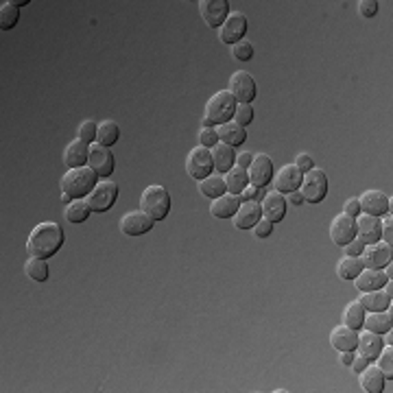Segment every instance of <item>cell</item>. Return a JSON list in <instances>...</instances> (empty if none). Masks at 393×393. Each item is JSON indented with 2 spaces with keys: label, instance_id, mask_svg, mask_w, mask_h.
Segmentation results:
<instances>
[{
  "label": "cell",
  "instance_id": "6da1fadb",
  "mask_svg": "<svg viewBox=\"0 0 393 393\" xmlns=\"http://www.w3.org/2000/svg\"><path fill=\"white\" fill-rule=\"evenodd\" d=\"M63 238H66V236H63V227L59 223L44 221V223L35 225L31 230L29 240H27V251L31 253L33 258L48 260L61 249Z\"/></svg>",
  "mask_w": 393,
  "mask_h": 393
},
{
  "label": "cell",
  "instance_id": "7a4b0ae2",
  "mask_svg": "<svg viewBox=\"0 0 393 393\" xmlns=\"http://www.w3.org/2000/svg\"><path fill=\"white\" fill-rule=\"evenodd\" d=\"M96 173L90 167H79V169H68V173L61 177V193L70 195L72 199H81L87 197L94 190L96 182Z\"/></svg>",
  "mask_w": 393,
  "mask_h": 393
},
{
  "label": "cell",
  "instance_id": "3957f363",
  "mask_svg": "<svg viewBox=\"0 0 393 393\" xmlns=\"http://www.w3.org/2000/svg\"><path fill=\"white\" fill-rule=\"evenodd\" d=\"M140 210L147 212L153 221H164L169 217L171 212V195L169 190L160 186V184H153V186H147L145 193L140 197Z\"/></svg>",
  "mask_w": 393,
  "mask_h": 393
},
{
  "label": "cell",
  "instance_id": "277c9868",
  "mask_svg": "<svg viewBox=\"0 0 393 393\" xmlns=\"http://www.w3.org/2000/svg\"><path fill=\"white\" fill-rule=\"evenodd\" d=\"M236 98L232 96L230 90H219V92H214V96L208 98V103H206V114L204 116L210 118L214 123V127H219L223 123H230L234 118V114H236Z\"/></svg>",
  "mask_w": 393,
  "mask_h": 393
},
{
  "label": "cell",
  "instance_id": "5b68a950",
  "mask_svg": "<svg viewBox=\"0 0 393 393\" xmlns=\"http://www.w3.org/2000/svg\"><path fill=\"white\" fill-rule=\"evenodd\" d=\"M301 197L308 204H321L328 195V175L321 169H312L301 177Z\"/></svg>",
  "mask_w": 393,
  "mask_h": 393
},
{
  "label": "cell",
  "instance_id": "8992f818",
  "mask_svg": "<svg viewBox=\"0 0 393 393\" xmlns=\"http://www.w3.org/2000/svg\"><path fill=\"white\" fill-rule=\"evenodd\" d=\"M118 199V184H114L111 180H100L90 195L85 197L87 206L92 212H107Z\"/></svg>",
  "mask_w": 393,
  "mask_h": 393
},
{
  "label": "cell",
  "instance_id": "52a82bcc",
  "mask_svg": "<svg viewBox=\"0 0 393 393\" xmlns=\"http://www.w3.org/2000/svg\"><path fill=\"white\" fill-rule=\"evenodd\" d=\"M214 171V162H212V151L206 147H195L190 149V153L186 158V173L193 177V180H206L208 175Z\"/></svg>",
  "mask_w": 393,
  "mask_h": 393
},
{
  "label": "cell",
  "instance_id": "ba28073f",
  "mask_svg": "<svg viewBox=\"0 0 393 393\" xmlns=\"http://www.w3.org/2000/svg\"><path fill=\"white\" fill-rule=\"evenodd\" d=\"M199 16L210 29H221L230 16V3L227 0H199Z\"/></svg>",
  "mask_w": 393,
  "mask_h": 393
},
{
  "label": "cell",
  "instance_id": "9c48e42d",
  "mask_svg": "<svg viewBox=\"0 0 393 393\" xmlns=\"http://www.w3.org/2000/svg\"><path fill=\"white\" fill-rule=\"evenodd\" d=\"M361 204V212L363 214H372V217H385V214H391V197L383 190H365V193L359 197Z\"/></svg>",
  "mask_w": 393,
  "mask_h": 393
},
{
  "label": "cell",
  "instance_id": "30bf717a",
  "mask_svg": "<svg viewBox=\"0 0 393 393\" xmlns=\"http://www.w3.org/2000/svg\"><path fill=\"white\" fill-rule=\"evenodd\" d=\"M230 92L236 98V103H249L258 96V85L253 77L245 70H238L230 77Z\"/></svg>",
  "mask_w": 393,
  "mask_h": 393
},
{
  "label": "cell",
  "instance_id": "8fae6325",
  "mask_svg": "<svg viewBox=\"0 0 393 393\" xmlns=\"http://www.w3.org/2000/svg\"><path fill=\"white\" fill-rule=\"evenodd\" d=\"M87 167H90L98 177H107L114 173V167H116V160H114V153L109 147H103L98 142L90 145V158H87Z\"/></svg>",
  "mask_w": 393,
  "mask_h": 393
},
{
  "label": "cell",
  "instance_id": "7c38bea8",
  "mask_svg": "<svg viewBox=\"0 0 393 393\" xmlns=\"http://www.w3.org/2000/svg\"><path fill=\"white\" fill-rule=\"evenodd\" d=\"M245 33H247L245 14H240V11H230V16H227V20L223 22V27L219 29V40L223 44L234 46L236 42L245 40Z\"/></svg>",
  "mask_w": 393,
  "mask_h": 393
},
{
  "label": "cell",
  "instance_id": "4fadbf2b",
  "mask_svg": "<svg viewBox=\"0 0 393 393\" xmlns=\"http://www.w3.org/2000/svg\"><path fill=\"white\" fill-rule=\"evenodd\" d=\"M153 219L149 217L147 212L142 210H131V212H125L120 221H118V227L125 236H142L147 232H151V227H153Z\"/></svg>",
  "mask_w": 393,
  "mask_h": 393
},
{
  "label": "cell",
  "instance_id": "5bb4252c",
  "mask_svg": "<svg viewBox=\"0 0 393 393\" xmlns=\"http://www.w3.org/2000/svg\"><path fill=\"white\" fill-rule=\"evenodd\" d=\"M359 258L365 269H383L385 264H389L393 260V247L383 243V240H378V243L365 245Z\"/></svg>",
  "mask_w": 393,
  "mask_h": 393
},
{
  "label": "cell",
  "instance_id": "9a60e30c",
  "mask_svg": "<svg viewBox=\"0 0 393 393\" xmlns=\"http://www.w3.org/2000/svg\"><path fill=\"white\" fill-rule=\"evenodd\" d=\"M249 175V184L256 188H267V184L273 180V162L267 153H258L253 156V162L247 169Z\"/></svg>",
  "mask_w": 393,
  "mask_h": 393
},
{
  "label": "cell",
  "instance_id": "2e32d148",
  "mask_svg": "<svg viewBox=\"0 0 393 393\" xmlns=\"http://www.w3.org/2000/svg\"><path fill=\"white\" fill-rule=\"evenodd\" d=\"M352 238H357V221L348 214H337L330 221V240L337 247H343Z\"/></svg>",
  "mask_w": 393,
  "mask_h": 393
},
{
  "label": "cell",
  "instance_id": "e0dca14e",
  "mask_svg": "<svg viewBox=\"0 0 393 393\" xmlns=\"http://www.w3.org/2000/svg\"><path fill=\"white\" fill-rule=\"evenodd\" d=\"M301 177H304V173L295 167V164H286V167H282L277 173H273V180H271L273 190H277V193H282V195L299 190Z\"/></svg>",
  "mask_w": 393,
  "mask_h": 393
},
{
  "label": "cell",
  "instance_id": "ac0fdd59",
  "mask_svg": "<svg viewBox=\"0 0 393 393\" xmlns=\"http://www.w3.org/2000/svg\"><path fill=\"white\" fill-rule=\"evenodd\" d=\"M286 197L282 193H277V190H271L262 197L260 201V208H262V217L271 221V223H280L284 221V214H286Z\"/></svg>",
  "mask_w": 393,
  "mask_h": 393
},
{
  "label": "cell",
  "instance_id": "d6986e66",
  "mask_svg": "<svg viewBox=\"0 0 393 393\" xmlns=\"http://www.w3.org/2000/svg\"><path fill=\"white\" fill-rule=\"evenodd\" d=\"M232 219L238 230H253V225L262 219V208L258 201H240V206Z\"/></svg>",
  "mask_w": 393,
  "mask_h": 393
},
{
  "label": "cell",
  "instance_id": "ffe728a7",
  "mask_svg": "<svg viewBox=\"0 0 393 393\" xmlns=\"http://www.w3.org/2000/svg\"><path fill=\"white\" fill-rule=\"evenodd\" d=\"M357 238L363 245H372L380 240V217L372 214H359L357 219Z\"/></svg>",
  "mask_w": 393,
  "mask_h": 393
},
{
  "label": "cell",
  "instance_id": "44dd1931",
  "mask_svg": "<svg viewBox=\"0 0 393 393\" xmlns=\"http://www.w3.org/2000/svg\"><path fill=\"white\" fill-rule=\"evenodd\" d=\"M359 330H352L348 326H337L330 332V346L337 352H357Z\"/></svg>",
  "mask_w": 393,
  "mask_h": 393
},
{
  "label": "cell",
  "instance_id": "7402d4cb",
  "mask_svg": "<svg viewBox=\"0 0 393 393\" xmlns=\"http://www.w3.org/2000/svg\"><path fill=\"white\" fill-rule=\"evenodd\" d=\"M87 158H90V145L83 140H72L70 145H66L63 149V162H66L68 169H79V167H87Z\"/></svg>",
  "mask_w": 393,
  "mask_h": 393
},
{
  "label": "cell",
  "instance_id": "603a6c76",
  "mask_svg": "<svg viewBox=\"0 0 393 393\" xmlns=\"http://www.w3.org/2000/svg\"><path fill=\"white\" fill-rule=\"evenodd\" d=\"M238 206H240V197L232 195V193H225L217 199H212L210 214L214 219H232L238 210Z\"/></svg>",
  "mask_w": 393,
  "mask_h": 393
},
{
  "label": "cell",
  "instance_id": "cb8c5ba5",
  "mask_svg": "<svg viewBox=\"0 0 393 393\" xmlns=\"http://www.w3.org/2000/svg\"><path fill=\"white\" fill-rule=\"evenodd\" d=\"M359 383H361V389L365 393H380L385 389L387 378L383 376V372L378 370V365L370 363L363 372H359Z\"/></svg>",
  "mask_w": 393,
  "mask_h": 393
},
{
  "label": "cell",
  "instance_id": "d4e9b609",
  "mask_svg": "<svg viewBox=\"0 0 393 393\" xmlns=\"http://www.w3.org/2000/svg\"><path fill=\"white\" fill-rule=\"evenodd\" d=\"M393 310L391 306L387 310H380V312H367L365 315V321H363V328L370 332H376V334H385L393 328Z\"/></svg>",
  "mask_w": 393,
  "mask_h": 393
},
{
  "label": "cell",
  "instance_id": "484cf974",
  "mask_svg": "<svg viewBox=\"0 0 393 393\" xmlns=\"http://www.w3.org/2000/svg\"><path fill=\"white\" fill-rule=\"evenodd\" d=\"M217 134H219V142L230 145V147H238V145H243L247 140V129L243 125L234 123V120L219 125Z\"/></svg>",
  "mask_w": 393,
  "mask_h": 393
},
{
  "label": "cell",
  "instance_id": "4316f807",
  "mask_svg": "<svg viewBox=\"0 0 393 393\" xmlns=\"http://www.w3.org/2000/svg\"><path fill=\"white\" fill-rule=\"evenodd\" d=\"M389 280L383 269H363L357 277H354V286H357L361 293L365 290H376L383 288V284Z\"/></svg>",
  "mask_w": 393,
  "mask_h": 393
},
{
  "label": "cell",
  "instance_id": "83f0119b",
  "mask_svg": "<svg viewBox=\"0 0 393 393\" xmlns=\"http://www.w3.org/2000/svg\"><path fill=\"white\" fill-rule=\"evenodd\" d=\"M383 348H385V343H383V334H376V332H370V330H363V332L359 334L357 352L363 354L365 359L374 361Z\"/></svg>",
  "mask_w": 393,
  "mask_h": 393
},
{
  "label": "cell",
  "instance_id": "f1b7e54d",
  "mask_svg": "<svg viewBox=\"0 0 393 393\" xmlns=\"http://www.w3.org/2000/svg\"><path fill=\"white\" fill-rule=\"evenodd\" d=\"M212 162H214V171H219V173H227L232 167H236V153H234V147L230 145H214L212 149Z\"/></svg>",
  "mask_w": 393,
  "mask_h": 393
},
{
  "label": "cell",
  "instance_id": "f546056e",
  "mask_svg": "<svg viewBox=\"0 0 393 393\" xmlns=\"http://www.w3.org/2000/svg\"><path fill=\"white\" fill-rule=\"evenodd\" d=\"M359 304L365 308V312H380V310H387L391 306V297L385 293L383 288L365 290V293L359 297Z\"/></svg>",
  "mask_w": 393,
  "mask_h": 393
},
{
  "label": "cell",
  "instance_id": "4dcf8cb0",
  "mask_svg": "<svg viewBox=\"0 0 393 393\" xmlns=\"http://www.w3.org/2000/svg\"><path fill=\"white\" fill-rule=\"evenodd\" d=\"M225 186H227V193H232V195H240V193H243L245 186H249L247 169L232 167L230 171L225 173Z\"/></svg>",
  "mask_w": 393,
  "mask_h": 393
},
{
  "label": "cell",
  "instance_id": "1f68e13d",
  "mask_svg": "<svg viewBox=\"0 0 393 393\" xmlns=\"http://www.w3.org/2000/svg\"><path fill=\"white\" fill-rule=\"evenodd\" d=\"M199 190H201V195H204V197L217 199V197L227 193L225 177H221V175H208L206 180L199 182Z\"/></svg>",
  "mask_w": 393,
  "mask_h": 393
},
{
  "label": "cell",
  "instance_id": "d6a6232c",
  "mask_svg": "<svg viewBox=\"0 0 393 393\" xmlns=\"http://www.w3.org/2000/svg\"><path fill=\"white\" fill-rule=\"evenodd\" d=\"M363 262L359 256H343L337 262V275L341 280H354L361 271H363Z\"/></svg>",
  "mask_w": 393,
  "mask_h": 393
},
{
  "label": "cell",
  "instance_id": "836d02e7",
  "mask_svg": "<svg viewBox=\"0 0 393 393\" xmlns=\"http://www.w3.org/2000/svg\"><path fill=\"white\" fill-rule=\"evenodd\" d=\"M118 138H120V127H118V123H114V120L98 123V131H96V142H98V145H103V147H109V149H111V145L118 142Z\"/></svg>",
  "mask_w": 393,
  "mask_h": 393
},
{
  "label": "cell",
  "instance_id": "e575fe53",
  "mask_svg": "<svg viewBox=\"0 0 393 393\" xmlns=\"http://www.w3.org/2000/svg\"><path fill=\"white\" fill-rule=\"evenodd\" d=\"M90 206H87L85 199H74L72 204L66 206V210H63V217H66V221L70 223H85L87 219H90Z\"/></svg>",
  "mask_w": 393,
  "mask_h": 393
},
{
  "label": "cell",
  "instance_id": "d590c367",
  "mask_svg": "<svg viewBox=\"0 0 393 393\" xmlns=\"http://www.w3.org/2000/svg\"><path fill=\"white\" fill-rule=\"evenodd\" d=\"M365 308L359 304V299L350 301L346 310H343V326L352 328V330H361L363 328V321H365Z\"/></svg>",
  "mask_w": 393,
  "mask_h": 393
},
{
  "label": "cell",
  "instance_id": "8d00e7d4",
  "mask_svg": "<svg viewBox=\"0 0 393 393\" xmlns=\"http://www.w3.org/2000/svg\"><path fill=\"white\" fill-rule=\"evenodd\" d=\"M18 18H20V5L18 3L7 0V3L0 5V29L3 31L14 29L18 24Z\"/></svg>",
  "mask_w": 393,
  "mask_h": 393
},
{
  "label": "cell",
  "instance_id": "74e56055",
  "mask_svg": "<svg viewBox=\"0 0 393 393\" xmlns=\"http://www.w3.org/2000/svg\"><path fill=\"white\" fill-rule=\"evenodd\" d=\"M24 271H27V275L31 277L33 282H46L48 280V264L46 260L42 258H29L27 264H24Z\"/></svg>",
  "mask_w": 393,
  "mask_h": 393
},
{
  "label": "cell",
  "instance_id": "f35d334b",
  "mask_svg": "<svg viewBox=\"0 0 393 393\" xmlns=\"http://www.w3.org/2000/svg\"><path fill=\"white\" fill-rule=\"evenodd\" d=\"M376 359H378V370L383 372V376L387 380H393V348L385 346Z\"/></svg>",
  "mask_w": 393,
  "mask_h": 393
},
{
  "label": "cell",
  "instance_id": "ab89813d",
  "mask_svg": "<svg viewBox=\"0 0 393 393\" xmlns=\"http://www.w3.org/2000/svg\"><path fill=\"white\" fill-rule=\"evenodd\" d=\"M96 131H98V125L94 120H83L79 127V140H83L87 145L96 142Z\"/></svg>",
  "mask_w": 393,
  "mask_h": 393
},
{
  "label": "cell",
  "instance_id": "60d3db41",
  "mask_svg": "<svg viewBox=\"0 0 393 393\" xmlns=\"http://www.w3.org/2000/svg\"><path fill=\"white\" fill-rule=\"evenodd\" d=\"M230 48H232V57H236L238 61H249L253 57V46L247 40H240Z\"/></svg>",
  "mask_w": 393,
  "mask_h": 393
},
{
  "label": "cell",
  "instance_id": "b9f144b4",
  "mask_svg": "<svg viewBox=\"0 0 393 393\" xmlns=\"http://www.w3.org/2000/svg\"><path fill=\"white\" fill-rule=\"evenodd\" d=\"M253 120V107L249 103H238L236 105V114H234V123L247 127Z\"/></svg>",
  "mask_w": 393,
  "mask_h": 393
},
{
  "label": "cell",
  "instance_id": "7bdbcfd3",
  "mask_svg": "<svg viewBox=\"0 0 393 393\" xmlns=\"http://www.w3.org/2000/svg\"><path fill=\"white\" fill-rule=\"evenodd\" d=\"M199 145L212 149L214 145H219V134H217V127H210V129H201L199 131Z\"/></svg>",
  "mask_w": 393,
  "mask_h": 393
},
{
  "label": "cell",
  "instance_id": "ee69618b",
  "mask_svg": "<svg viewBox=\"0 0 393 393\" xmlns=\"http://www.w3.org/2000/svg\"><path fill=\"white\" fill-rule=\"evenodd\" d=\"M238 197H240V201H258L260 204L262 197H264V188H256V186L249 184V186H245V190Z\"/></svg>",
  "mask_w": 393,
  "mask_h": 393
},
{
  "label": "cell",
  "instance_id": "f6af8a7d",
  "mask_svg": "<svg viewBox=\"0 0 393 393\" xmlns=\"http://www.w3.org/2000/svg\"><path fill=\"white\" fill-rule=\"evenodd\" d=\"M359 14L363 18H374L378 14V3H376V0H361V3H359Z\"/></svg>",
  "mask_w": 393,
  "mask_h": 393
},
{
  "label": "cell",
  "instance_id": "bcb514c9",
  "mask_svg": "<svg viewBox=\"0 0 393 393\" xmlns=\"http://www.w3.org/2000/svg\"><path fill=\"white\" fill-rule=\"evenodd\" d=\"M271 232H273V223L267 221L264 217L253 225V234H256L258 238H267V236H271Z\"/></svg>",
  "mask_w": 393,
  "mask_h": 393
},
{
  "label": "cell",
  "instance_id": "7dc6e473",
  "mask_svg": "<svg viewBox=\"0 0 393 393\" xmlns=\"http://www.w3.org/2000/svg\"><path fill=\"white\" fill-rule=\"evenodd\" d=\"M295 167H297L301 173H308V171L315 169V162H312V158H310L308 153H299V156L295 158Z\"/></svg>",
  "mask_w": 393,
  "mask_h": 393
},
{
  "label": "cell",
  "instance_id": "c3c4849f",
  "mask_svg": "<svg viewBox=\"0 0 393 393\" xmlns=\"http://www.w3.org/2000/svg\"><path fill=\"white\" fill-rule=\"evenodd\" d=\"M343 214H348V217H352V219H357L359 214H363L361 212V204H359V199H348L346 201V206H343Z\"/></svg>",
  "mask_w": 393,
  "mask_h": 393
},
{
  "label": "cell",
  "instance_id": "681fc988",
  "mask_svg": "<svg viewBox=\"0 0 393 393\" xmlns=\"http://www.w3.org/2000/svg\"><path fill=\"white\" fill-rule=\"evenodd\" d=\"M365 249V245L361 243L359 238H352L348 245H343V251H346V256H361Z\"/></svg>",
  "mask_w": 393,
  "mask_h": 393
},
{
  "label": "cell",
  "instance_id": "f907efd6",
  "mask_svg": "<svg viewBox=\"0 0 393 393\" xmlns=\"http://www.w3.org/2000/svg\"><path fill=\"white\" fill-rule=\"evenodd\" d=\"M370 363H372V361H370V359H365L363 354H354V359H352L350 367H352V372H354V374H359V372H363Z\"/></svg>",
  "mask_w": 393,
  "mask_h": 393
},
{
  "label": "cell",
  "instance_id": "816d5d0a",
  "mask_svg": "<svg viewBox=\"0 0 393 393\" xmlns=\"http://www.w3.org/2000/svg\"><path fill=\"white\" fill-rule=\"evenodd\" d=\"M251 162H253V156L249 153V151H243V153L236 156V167H240V169H249Z\"/></svg>",
  "mask_w": 393,
  "mask_h": 393
},
{
  "label": "cell",
  "instance_id": "f5cc1de1",
  "mask_svg": "<svg viewBox=\"0 0 393 393\" xmlns=\"http://www.w3.org/2000/svg\"><path fill=\"white\" fill-rule=\"evenodd\" d=\"M286 201H288V204H293V206H301L304 204V197H301L299 190H293V193L286 195Z\"/></svg>",
  "mask_w": 393,
  "mask_h": 393
},
{
  "label": "cell",
  "instance_id": "db71d44e",
  "mask_svg": "<svg viewBox=\"0 0 393 393\" xmlns=\"http://www.w3.org/2000/svg\"><path fill=\"white\" fill-rule=\"evenodd\" d=\"M341 354H343V357H341V363H343L346 367H350V363L354 359V352H341Z\"/></svg>",
  "mask_w": 393,
  "mask_h": 393
},
{
  "label": "cell",
  "instance_id": "11a10c76",
  "mask_svg": "<svg viewBox=\"0 0 393 393\" xmlns=\"http://www.w3.org/2000/svg\"><path fill=\"white\" fill-rule=\"evenodd\" d=\"M383 337H385V339H383V343H385V346H393V334H391V330L385 332Z\"/></svg>",
  "mask_w": 393,
  "mask_h": 393
},
{
  "label": "cell",
  "instance_id": "9f6ffc18",
  "mask_svg": "<svg viewBox=\"0 0 393 393\" xmlns=\"http://www.w3.org/2000/svg\"><path fill=\"white\" fill-rule=\"evenodd\" d=\"M210 127H214V123L204 116V120H201V129H210Z\"/></svg>",
  "mask_w": 393,
  "mask_h": 393
}]
</instances>
